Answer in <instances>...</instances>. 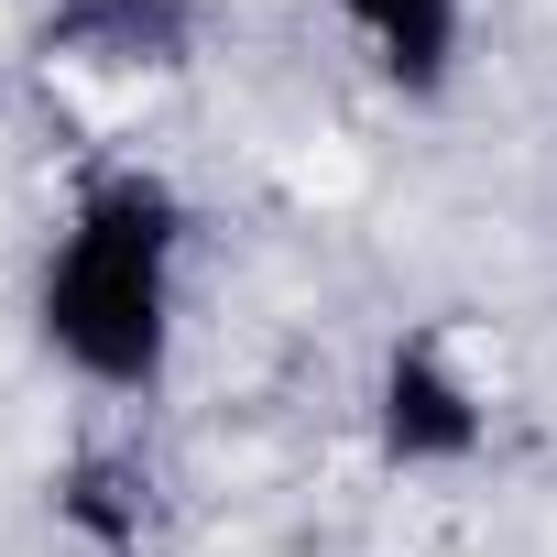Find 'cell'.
<instances>
[{"mask_svg": "<svg viewBox=\"0 0 557 557\" xmlns=\"http://www.w3.org/2000/svg\"><path fill=\"white\" fill-rule=\"evenodd\" d=\"M285 186H296V197H350V186H361V164H350V153H296V164H285Z\"/></svg>", "mask_w": 557, "mask_h": 557, "instance_id": "1", "label": "cell"}]
</instances>
